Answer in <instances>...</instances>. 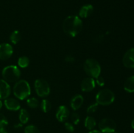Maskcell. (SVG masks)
<instances>
[{"label": "cell", "mask_w": 134, "mask_h": 133, "mask_svg": "<svg viewBox=\"0 0 134 133\" xmlns=\"http://www.w3.org/2000/svg\"><path fill=\"white\" fill-rule=\"evenodd\" d=\"M98 104L97 102H94L88 106L87 109H86V112L88 114H92V113H95L97 111L98 108Z\"/></svg>", "instance_id": "cb8c5ba5"}, {"label": "cell", "mask_w": 134, "mask_h": 133, "mask_svg": "<svg viewBox=\"0 0 134 133\" xmlns=\"http://www.w3.org/2000/svg\"><path fill=\"white\" fill-rule=\"evenodd\" d=\"M122 63L125 67L128 69L134 68V48L127 50L122 58Z\"/></svg>", "instance_id": "9c48e42d"}, {"label": "cell", "mask_w": 134, "mask_h": 133, "mask_svg": "<svg viewBox=\"0 0 134 133\" xmlns=\"http://www.w3.org/2000/svg\"><path fill=\"white\" fill-rule=\"evenodd\" d=\"M115 100V93L109 89L100 90L96 95V102L98 105L109 106L113 104Z\"/></svg>", "instance_id": "5b68a950"}, {"label": "cell", "mask_w": 134, "mask_h": 133, "mask_svg": "<svg viewBox=\"0 0 134 133\" xmlns=\"http://www.w3.org/2000/svg\"><path fill=\"white\" fill-rule=\"evenodd\" d=\"M11 93L10 85L3 79H0V100L6 99Z\"/></svg>", "instance_id": "7c38bea8"}, {"label": "cell", "mask_w": 134, "mask_h": 133, "mask_svg": "<svg viewBox=\"0 0 134 133\" xmlns=\"http://www.w3.org/2000/svg\"><path fill=\"white\" fill-rule=\"evenodd\" d=\"M13 91L17 99L23 100L27 99L31 95V87L27 81L19 80L14 83Z\"/></svg>", "instance_id": "7a4b0ae2"}, {"label": "cell", "mask_w": 134, "mask_h": 133, "mask_svg": "<svg viewBox=\"0 0 134 133\" xmlns=\"http://www.w3.org/2000/svg\"><path fill=\"white\" fill-rule=\"evenodd\" d=\"M0 133H9L8 132L7 130L6 129L5 126L0 128Z\"/></svg>", "instance_id": "f546056e"}, {"label": "cell", "mask_w": 134, "mask_h": 133, "mask_svg": "<svg viewBox=\"0 0 134 133\" xmlns=\"http://www.w3.org/2000/svg\"><path fill=\"white\" fill-rule=\"evenodd\" d=\"M84 102V98L80 94L75 95L72 97L70 101V106L74 111L78 110L81 108Z\"/></svg>", "instance_id": "5bb4252c"}, {"label": "cell", "mask_w": 134, "mask_h": 133, "mask_svg": "<svg viewBox=\"0 0 134 133\" xmlns=\"http://www.w3.org/2000/svg\"><path fill=\"white\" fill-rule=\"evenodd\" d=\"M10 41L13 44H16L20 41L21 40V33L18 30H14L11 33L10 35Z\"/></svg>", "instance_id": "d6986e66"}, {"label": "cell", "mask_w": 134, "mask_h": 133, "mask_svg": "<svg viewBox=\"0 0 134 133\" xmlns=\"http://www.w3.org/2000/svg\"><path fill=\"white\" fill-rule=\"evenodd\" d=\"M114 133H121V132H116V131H115Z\"/></svg>", "instance_id": "d590c367"}, {"label": "cell", "mask_w": 134, "mask_h": 133, "mask_svg": "<svg viewBox=\"0 0 134 133\" xmlns=\"http://www.w3.org/2000/svg\"><path fill=\"white\" fill-rule=\"evenodd\" d=\"M22 124L21 123H16L15 124V125H14V127L15 128V129H20V128L22 127Z\"/></svg>", "instance_id": "4dcf8cb0"}, {"label": "cell", "mask_w": 134, "mask_h": 133, "mask_svg": "<svg viewBox=\"0 0 134 133\" xmlns=\"http://www.w3.org/2000/svg\"><path fill=\"white\" fill-rule=\"evenodd\" d=\"M83 69L85 73L93 78H96L100 76L102 68L100 64L97 60L92 58L87 59L83 64Z\"/></svg>", "instance_id": "3957f363"}, {"label": "cell", "mask_w": 134, "mask_h": 133, "mask_svg": "<svg viewBox=\"0 0 134 133\" xmlns=\"http://www.w3.org/2000/svg\"><path fill=\"white\" fill-rule=\"evenodd\" d=\"M1 74L4 80L8 83H13L19 80L21 71L18 66L16 65H8L3 68Z\"/></svg>", "instance_id": "277c9868"}, {"label": "cell", "mask_w": 134, "mask_h": 133, "mask_svg": "<svg viewBox=\"0 0 134 133\" xmlns=\"http://www.w3.org/2000/svg\"><path fill=\"white\" fill-rule=\"evenodd\" d=\"M70 116V112L68 107L62 105L58 108L56 112V117L59 122H65Z\"/></svg>", "instance_id": "30bf717a"}, {"label": "cell", "mask_w": 134, "mask_h": 133, "mask_svg": "<svg viewBox=\"0 0 134 133\" xmlns=\"http://www.w3.org/2000/svg\"><path fill=\"white\" fill-rule=\"evenodd\" d=\"M95 82L96 84L98 85L100 87H103V86H105V80L104 78H103L101 76H99L98 77H97L96 78H95Z\"/></svg>", "instance_id": "83f0119b"}, {"label": "cell", "mask_w": 134, "mask_h": 133, "mask_svg": "<svg viewBox=\"0 0 134 133\" xmlns=\"http://www.w3.org/2000/svg\"><path fill=\"white\" fill-rule=\"evenodd\" d=\"M18 117H19L20 122L22 125H24V124H26L28 123L29 120H30V116L27 110L24 109V108H22V109L20 110V113Z\"/></svg>", "instance_id": "ac0fdd59"}, {"label": "cell", "mask_w": 134, "mask_h": 133, "mask_svg": "<svg viewBox=\"0 0 134 133\" xmlns=\"http://www.w3.org/2000/svg\"><path fill=\"white\" fill-rule=\"evenodd\" d=\"M51 107H52V105H51V103L49 100L45 99L42 100L40 104V108L42 112H44V113H47L51 110Z\"/></svg>", "instance_id": "44dd1931"}, {"label": "cell", "mask_w": 134, "mask_h": 133, "mask_svg": "<svg viewBox=\"0 0 134 133\" xmlns=\"http://www.w3.org/2000/svg\"><path fill=\"white\" fill-rule=\"evenodd\" d=\"M64 127L65 129L68 130V132H73L75 131V127H74V125L70 122H66L65 121L64 123Z\"/></svg>", "instance_id": "4316f807"}, {"label": "cell", "mask_w": 134, "mask_h": 133, "mask_svg": "<svg viewBox=\"0 0 134 133\" xmlns=\"http://www.w3.org/2000/svg\"><path fill=\"white\" fill-rule=\"evenodd\" d=\"M26 103H27V105L28 106V107H30V108H32V109L37 108L39 105V100L35 97L27 98Z\"/></svg>", "instance_id": "7402d4cb"}, {"label": "cell", "mask_w": 134, "mask_h": 133, "mask_svg": "<svg viewBox=\"0 0 134 133\" xmlns=\"http://www.w3.org/2000/svg\"><path fill=\"white\" fill-rule=\"evenodd\" d=\"M65 62L68 63H73L75 61V59L74 56H71V55H68L65 57Z\"/></svg>", "instance_id": "f1b7e54d"}, {"label": "cell", "mask_w": 134, "mask_h": 133, "mask_svg": "<svg viewBox=\"0 0 134 133\" xmlns=\"http://www.w3.org/2000/svg\"><path fill=\"white\" fill-rule=\"evenodd\" d=\"M2 106H3V102H2V101H1V100H0V110L1 109Z\"/></svg>", "instance_id": "e575fe53"}, {"label": "cell", "mask_w": 134, "mask_h": 133, "mask_svg": "<svg viewBox=\"0 0 134 133\" xmlns=\"http://www.w3.org/2000/svg\"><path fill=\"white\" fill-rule=\"evenodd\" d=\"M124 89L128 93L134 92V76H130L126 80L124 84Z\"/></svg>", "instance_id": "e0dca14e"}, {"label": "cell", "mask_w": 134, "mask_h": 133, "mask_svg": "<svg viewBox=\"0 0 134 133\" xmlns=\"http://www.w3.org/2000/svg\"><path fill=\"white\" fill-rule=\"evenodd\" d=\"M71 119L72 122L74 125H78L81 121V117H80L79 114L75 112L72 113V114L71 115Z\"/></svg>", "instance_id": "d4e9b609"}, {"label": "cell", "mask_w": 134, "mask_h": 133, "mask_svg": "<svg viewBox=\"0 0 134 133\" xmlns=\"http://www.w3.org/2000/svg\"><path fill=\"white\" fill-rule=\"evenodd\" d=\"M5 108L10 111H18L20 110V104L19 101L14 98H7L4 100Z\"/></svg>", "instance_id": "4fadbf2b"}, {"label": "cell", "mask_w": 134, "mask_h": 133, "mask_svg": "<svg viewBox=\"0 0 134 133\" xmlns=\"http://www.w3.org/2000/svg\"><path fill=\"white\" fill-rule=\"evenodd\" d=\"M9 122L7 117L3 113H0V128L6 126L8 125Z\"/></svg>", "instance_id": "484cf974"}, {"label": "cell", "mask_w": 134, "mask_h": 133, "mask_svg": "<svg viewBox=\"0 0 134 133\" xmlns=\"http://www.w3.org/2000/svg\"><path fill=\"white\" fill-rule=\"evenodd\" d=\"M94 11V7L90 4H86L81 7L79 12V17L81 18H86L90 16Z\"/></svg>", "instance_id": "9a60e30c"}, {"label": "cell", "mask_w": 134, "mask_h": 133, "mask_svg": "<svg viewBox=\"0 0 134 133\" xmlns=\"http://www.w3.org/2000/svg\"><path fill=\"white\" fill-rule=\"evenodd\" d=\"M24 133H40V131L35 125H29L25 127Z\"/></svg>", "instance_id": "603a6c76"}, {"label": "cell", "mask_w": 134, "mask_h": 133, "mask_svg": "<svg viewBox=\"0 0 134 133\" xmlns=\"http://www.w3.org/2000/svg\"><path fill=\"white\" fill-rule=\"evenodd\" d=\"M96 87L95 79L91 77H87L82 80L81 83V89L84 92H90L94 89Z\"/></svg>", "instance_id": "8fae6325"}, {"label": "cell", "mask_w": 134, "mask_h": 133, "mask_svg": "<svg viewBox=\"0 0 134 133\" xmlns=\"http://www.w3.org/2000/svg\"><path fill=\"white\" fill-rule=\"evenodd\" d=\"M88 133H102V132L99 131V130H90V132H89Z\"/></svg>", "instance_id": "d6a6232c"}, {"label": "cell", "mask_w": 134, "mask_h": 133, "mask_svg": "<svg viewBox=\"0 0 134 133\" xmlns=\"http://www.w3.org/2000/svg\"><path fill=\"white\" fill-rule=\"evenodd\" d=\"M103 35H98V37H96L95 40H97V42H99V41H102L103 39V37L102 36Z\"/></svg>", "instance_id": "1f68e13d"}, {"label": "cell", "mask_w": 134, "mask_h": 133, "mask_svg": "<svg viewBox=\"0 0 134 133\" xmlns=\"http://www.w3.org/2000/svg\"><path fill=\"white\" fill-rule=\"evenodd\" d=\"M13 53V48L9 43L0 44V60H7Z\"/></svg>", "instance_id": "ba28073f"}, {"label": "cell", "mask_w": 134, "mask_h": 133, "mask_svg": "<svg viewBox=\"0 0 134 133\" xmlns=\"http://www.w3.org/2000/svg\"><path fill=\"white\" fill-rule=\"evenodd\" d=\"M131 126H132V127L134 129V118L133 119V120L132 121V123H131Z\"/></svg>", "instance_id": "836d02e7"}, {"label": "cell", "mask_w": 134, "mask_h": 133, "mask_svg": "<svg viewBox=\"0 0 134 133\" xmlns=\"http://www.w3.org/2000/svg\"><path fill=\"white\" fill-rule=\"evenodd\" d=\"M97 125L95 118L91 116H88L85 119V126L89 130H94Z\"/></svg>", "instance_id": "2e32d148"}, {"label": "cell", "mask_w": 134, "mask_h": 133, "mask_svg": "<svg viewBox=\"0 0 134 133\" xmlns=\"http://www.w3.org/2000/svg\"><path fill=\"white\" fill-rule=\"evenodd\" d=\"M98 127L102 133H114L116 131V125L112 119L103 118L99 121Z\"/></svg>", "instance_id": "52a82bcc"}, {"label": "cell", "mask_w": 134, "mask_h": 133, "mask_svg": "<svg viewBox=\"0 0 134 133\" xmlns=\"http://www.w3.org/2000/svg\"><path fill=\"white\" fill-rule=\"evenodd\" d=\"M34 87L37 95L39 97H47L51 93V87L49 84L44 79H37L34 83Z\"/></svg>", "instance_id": "8992f818"}, {"label": "cell", "mask_w": 134, "mask_h": 133, "mask_svg": "<svg viewBox=\"0 0 134 133\" xmlns=\"http://www.w3.org/2000/svg\"><path fill=\"white\" fill-rule=\"evenodd\" d=\"M30 60L28 57L25 56H21L18 59V65L20 68H27L30 65Z\"/></svg>", "instance_id": "ffe728a7"}, {"label": "cell", "mask_w": 134, "mask_h": 133, "mask_svg": "<svg viewBox=\"0 0 134 133\" xmlns=\"http://www.w3.org/2000/svg\"><path fill=\"white\" fill-rule=\"evenodd\" d=\"M62 27L65 35L70 37H75L82 30V21L78 16H69L63 22Z\"/></svg>", "instance_id": "6da1fadb"}]
</instances>
